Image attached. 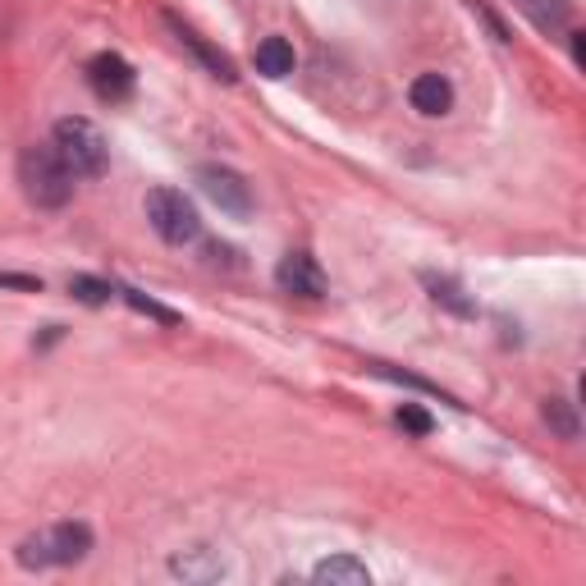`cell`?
I'll return each mask as SVG.
<instances>
[{
    "mask_svg": "<svg viewBox=\"0 0 586 586\" xmlns=\"http://www.w3.org/2000/svg\"><path fill=\"white\" fill-rule=\"evenodd\" d=\"M170 568H174V573H184V577H220V573H225V564H220V559H211L207 550L179 554Z\"/></svg>",
    "mask_w": 586,
    "mask_h": 586,
    "instance_id": "obj_17",
    "label": "cell"
},
{
    "mask_svg": "<svg viewBox=\"0 0 586 586\" xmlns=\"http://www.w3.org/2000/svg\"><path fill=\"white\" fill-rule=\"evenodd\" d=\"M545 422H550V431L559 435V440H577V413L568 399H545Z\"/></svg>",
    "mask_w": 586,
    "mask_h": 586,
    "instance_id": "obj_15",
    "label": "cell"
},
{
    "mask_svg": "<svg viewBox=\"0 0 586 586\" xmlns=\"http://www.w3.org/2000/svg\"><path fill=\"white\" fill-rule=\"evenodd\" d=\"M422 284L431 289V298H435V303H440V307H449L454 316H477V303L467 298V293H463V284H458V280H449V275H435V271H422Z\"/></svg>",
    "mask_w": 586,
    "mask_h": 586,
    "instance_id": "obj_12",
    "label": "cell"
},
{
    "mask_svg": "<svg viewBox=\"0 0 586 586\" xmlns=\"http://www.w3.org/2000/svg\"><path fill=\"white\" fill-rule=\"evenodd\" d=\"M197 184H202V193L216 202L225 216H234V220H243V216H252V188H248V179L243 174H234L229 165H202L197 170Z\"/></svg>",
    "mask_w": 586,
    "mask_h": 586,
    "instance_id": "obj_5",
    "label": "cell"
},
{
    "mask_svg": "<svg viewBox=\"0 0 586 586\" xmlns=\"http://www.w3.org/2000/svg\"><path fill=\"white\" fill-rule=\"evenodd\" d=\"M87 83H92V92H97L101 101H124V97H133L138 74H133V65L124 60V55L101 51L97 60L87 65Z\"/></svg>",
    "mask_w": 586,
    "mask_h": 586,
    "instance_id": "obj_6",
    "label": "cell"
},
{
    "mask_svg": "<svg viewBox=\"0 0 586 586\" xmlns=\"http://www.w3.org/2000/svg\"><path fill=\"white\" fill-rule=\"evenodd\" d=\"M92 554V527L87 522H55L46 532L28 536L19 545L23 568H51V564H83Z\"/></svg>",
    "mask_w": 586,
    "mask_h": 586,
    "instance_id": "obj_3",
    "label": "cell"
},
{
    "mask_svg": "<svg viewBox=\"0 0 586 586\" xmlns=\"http://www.w3.org/2000/svg\"><path fill=\"white\" fill-rule=\"evenodd\" d=\"M509 5L532 19L536 33H559V28H568V14H573L568 0H509Z\"/></svg>",
    "mask_w": 586,
    "mask_h": 586,
    "instance_id": "obj_10",
    "label": "cell"
},
{
    "mask_svg": "<svg viewBox=\"0 0 586 586\" xmlns=\"http://www.w3.org/2000/svg\"><path fill=\"white\" fill-rule=\"evenodd\" d=\"M51 147H55V156L65 161V170L74 174V179H101L106 165H110L106 138H101V129L92 120H83V115H65V120H55Z\"/></svg>",
    "mask_w": 586,
    "mask_h": 586,
    "instance_id": "obj_1",
    "label": "cell"
},
{
    "mask_svg": "<svg viewBox=\"0 0 586 586\" xmlns=\"http://www.w3.org/2000/svg\"><path fill=\"white\" fill-rule=\"evenodd\" d=\"M147 220H152V229L170 243V248H184V243H193L197 234H202L197 207L179 193V188H152V193H147Z\"/></svg>",
    "mask_w": 586,
    "mask_h": 586,
    "instance_id": "obj_4",
    "label": "cell"
},
{
    "mask_svg": "<svg viewBox=\"0 0 586 586\" xmlns=\"http://www.w3.org/2000/svg\"><path fill=\"white\" fill-rule=\"evenodd\" d=\"M399 426L403 431H413V435H431V413H426V408H417V403H403L399 408Z\"/></svg>",
    "mask_w": 586,
    "mask_h": 586,
    "instance_id": "obj_18",
    "label": "cell"
},
{
    "mask_svg": "<svg viewBox=\"0 0 586 586\" xmlns=\"http://www.w3.org/2000/svg\"><path fill=\"white\" fill-rule=\"evenodd\" d=\"M275 284H280L284 293H298V298H321V293H326V275H321L316 257H307V252H289V257L275 266Z\"/></svg>",
    "mask_w": 586,
    "mask_h": 586,
    "instance_id": "obj_7",
    "label": "cell"
},
{
    "mask_svg": "<svg viewBox=\"0 0 586 586\" xmlns=\"http://www.w3.org/2000/svg\"><path fill=\"white\" fill-rule=\"evenodd\" d=\"M115 293H120V298L133 307V312L152 316V321H161V326H179V321H184L179 312H170L165 303H156V298H147V293H138V289H115Z\"/></svg>",
    "mask_w": 586,
    "mask_h": 586,
    "instance_id": "obj_14",
    "label": "cell"
},
{
    "mask_svg": "<svg viewBox=\"0 0 586 586\" xmlns=\"http://www.w3.org/2000/svg\"><path fill=\"white\" fill-rule=\"evenodd\" d=\"M252 65L266 78H289L293 74V46L284 42V37H266V42H257V51H252Z\"/></svg>",
    "mask_w": 586,
    "mask_h": 586,
    "instance_id": "obj_13",
    "label": "cell"
},
{
    "mask_svg": "<svg viewBox=\"0 0 586 586\" xmlns=\"http://www.w3.org/2000/svg\"><path fill=\"white\" fill-rule=\"evenodd\" d=\"M165 23H170V28H174V37H179V46H188V51H193L197 60H202V65H207L211 74L220 78V83H234V78H239V74H234V60H229L225 51H216V46H211V42H202V37H197L193 28H188V23H179V19H174V14H165Z\"/></svg>",
    "mask_w": 586,
    "mask_h": 586,
    "instance_id": "obj_9",
    "label": "cell"
},
{
    "mask_svg": "<svg viewBox=\"0 0 586 586\" xmlns=\"http://www.w3.org/2000/svg\"><path fill=\"white\" fill-rule=\"evenodd\" d=\"M312 582H330V586H371L367 564L348 559V554H335V559H321L312 568Z\"/></svg>",
    "mask_w": 586,
    "mask_h": 586,
    "instance_id": "obj_11",
    "label": "cell"
},
{
    "mask_svg": "<svg viewBox=\"0 0 586 586\" xmlns=\"http://www.w3.org/2000/svg\"><path fill=\"white\" fill-rule=\"evenodd\" d=\"M69 293H74L78 303H87V307H101V303L115 298V289H110L106 280H97V275H69Z\"/></svg>",
    "mask_w": 586,
    "mask_h": 586,
    "instance_id": "obj_16",
    "label": "cell"
},
{
    "mask_svg": "<svg viewBox=\"0 0 586 586\" xmlns=\"http://www.w3.org/2000/svg\"><path fill=\"white\" fill-rule=\"evenodd\" d=\"M19 184L37 211H60L74 197V174L55 156V147H28L19 156Z\"/></svg>",
    "mask_w": 586,
    "mask_h": 586,
    "instance_id": "obj_2",
    "label": "cell"
},
{
    "mask_svg": "<svg viewBox=\"0 0 586 586\" xmlns=\"http://www.w3.org/2000/svg\"><path fill=\"white\" fill-rule=\"evenodd\" d=\"M207 257L216 261V266H220V261H225V266H243L239 248H229V243H207Z\"/></svg>",
    "mask_w": 586,
    "mask_h": 586,
    "instance_id": "obj_20",
    "label": "cell"
},
{
    "mask_svg": "<svg viewBox=\"0 0 586 586\" xmlns=\"http://www.w3.org/2000/svg\"><path fill=\"white\" fill-rule=\"evenodd\" d=\"M0 289H19V293H42L37 275H19V271H0Z\"/></svg>",
    "mask_w": 586,
    "mask_h": 586,
    "instance_id": "obj_19",
    "label": "cell"
},
{
    "mask_svg": "<svg viewBox=\"0 0 586 586\" xmlns=\"http://www.w3.org/2000/svg\"><path fill=\"white\" fill-rule=\"evenodd\" d=\"M408 101H413V110L426 115V120L449 115V106H454V83H449L445 74H417L413 87H408Z\"/></svg>",
    "mask_w": 586,
    "mask_h": 586,
    "instance_id": "obj_8",
    "label": "cell"
}]
</instances>
